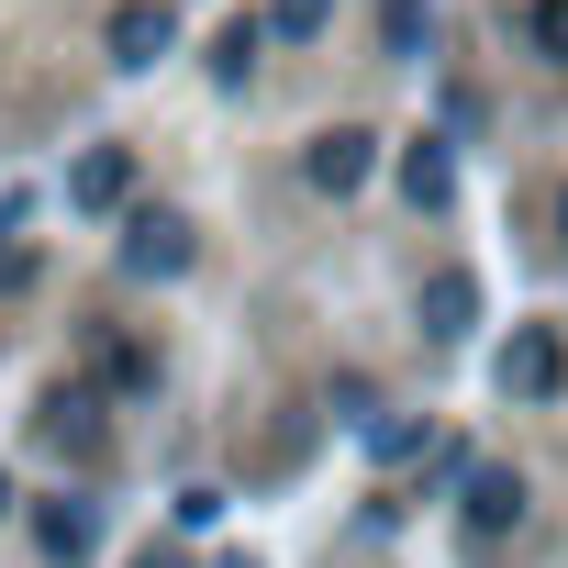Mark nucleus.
Instances as JSON below:
<instances>
[{"label": "nucleus", "instance_id": "nucleus-10", "mask_svg": "<svg viewBox=\"0 0 568 568\" xmlns=\"http://www.w3.org/2000/svg\"><path fill=\"white\" fill-rule=\"evenodd\" d=\"M524 45L546 68H568V0H524Z\"/></svg>", "mask_w": 568, "mask_h": 568}, {"label": "nucleus", "instance_id": "nucleus-6", "mask_svg": "<svg viewBox=\"0 0 568 568\" xmlns=\"http://www.w3.org/2000/svg\"><path fill=\"white\" fill-rule=\"evenodd\" d=\"M45 446L101 457V402H90V390H57V402H45Z\"/></svg>", "mask_w": 568, "mask_h": 568}, {"label": "nucleus", "instance_id": "nucleus-2", "mask_svg": "<svg viewBox=\"0 0 568 568\" xmlns=\"http://www.w3.org/2000/svg\"><path fill=\"white\" fill-rule=\"evenodd\" d=\"M168 45H179L168 0H123V12H112V68H156Z\"/></svg>", "mask_w": 568, "mask_h": 568}, {"label": "nucleus", "instance_id": "nucleus-17", "mask_svg": "<svg viewBox=\"0 0 568 568\" xmlns=\"http://www.w3.org/2000/svg\"><path fill=\"white\" fill-rule=\"evenodd\" d=\"M0 513H12V479H0Z\"/></svg>", "mask_w": 568, "mask_h": 568}, {"label": "nucleus", "instance_id": "nucleus-4", "mask_svg": "<svg viewBox=\"0 0 568 568\" xmlns=\"http://www.w3.org/2000/svg\"><path fill=\"white\" fill-rule=\"evenodd\" d=\"M468 324H479V278L468 267H435L424 278V335H468Z\"/></svg>", "mask_w": 568, "mask_h": 568}, {"label": "nucleus", "instance_id": "nucleus-16", "mask_svg": "<svg viewBox=\"0 0 568 568\" xmlns=\"http://www.w3.org/2000/svg\"><path fill=\"white\" fill-rule=\"evenodd\" d=\"M557 234H568V190H557Z\"/></svg>", "mask_w": 568, "mask_h": 568}, {"label": "nucleus", "instance_id": "nucleus-1", "mask_svg": "<svg viewBox=\"0 0 568 568\" xmlns=\"http://www.w3.org/2000/svg\"><path fill=\"white\" fill-rule=\"evenodd\" d=\"M557 379H568V346H557L546 324H524V335L501 346V390H513V402H546Z\"/></svg>", "mask_w": 568, "mask_h": 568}, {"label": "nucleus", "instance_id": "nucleus-8", "mask_svg": "<svg viewBox=\"0 0 568 568\" xmlns=\"http://www.w3.org/2000/svg\"><path fill=\"white\" fill-rule=\"evenodd\" d=\"M468 524H479V535L524 524V479H513V468H479V479H468Z\"/></svg>", "mask_w": 568, "mask_h": 568}, {"label": "nucleus", "instance_id": "nucleus-13", "mask_svg": "<svg viewBox=\"0 0 568 568\" xmlns=\"http://www.w3.org/2000/svg\"><path fill=\"white\" fill-rule=\"evenodd\" d=\"M324 23V0H278V34H313Z\"/></svg>", "mask_w": 568, "mask_h": 568}, {"label": "nucleus", "instance_id": "nucleus-11", "mask_svg": "<svg viewBox=\"0 0 568 568\" xmlns=\"http://www.w3.org/2000/svg\"><path fill=\"white\" fill-rule=\"evenodd\" d=\"M446 179H457V168H446V145H413V156H402V190H413L424 212L446 201Z\"/></svg>", "mask_w": 568, "mask_h": 568}, {"label": "nucleus", "instance_id": "nucleus-7", "mask_svg": "<svg viewBox=\"0 0 568 568\" xmlns=\"http://www.w3.org/2000/svg\"><path fill=\"white\" fill-rule=\"evenodd\" d=\"M302 168H313V190H357L368 179V134H313Z\"/></svg>", "mask_w": 568, "mask_h": 568}, {"label": "nucleus", "instance_id": "nucleus-15", "mask_svg": "<svg viewBox=\"0 0 568 568\" xmlns=\"http://www.w3.org/2000/svg\"><path fill=\"white\" fill-rule=\"evenodd\" d=\"M134 568H179V557H134Z\"/></svg>", "mask_w": 568, "mask_h": 568}, {"label": "nucleus", "instance_id": "nucleus-14", "mask_svg": "<svg viewBox=\"0 0 568 568\" xmlns=\"http://www.w3.org/2000/svg\"><path fill=\"white\" fill-rule=\"evenodd\" d=\"M23 278H34V256H23V245H0V291H23Z\"/></svg>", "mask_w": 568, "mask_h": 568}, {"label": "nucleus", "instance_id": "nucleus-9", "mask_svg": "<svg viewBox=\"0 0 568 568\" xmlns=\"http://www.w3.org/2000/svg\"><path fill=\"white\" fill-rule=\"evenodd\" d=\"M34 535H45V557H90V535H101V524H90V501H45V524H34Z\"/></svg>", "mask_w": 568, "mask_h": 568}, {"label": "nucleus", "instance_id": "nucleus-5", "mask_svg": "<svg viewBox=\"0 0 568 568\" xmlns=\"http://www.w3.org/2000/svg\"><path fill=\"white\" fill-rule=\"evenodd\" d=\"M123 190H134V156H123V145H90V156H79V179H68V201H79V212H112Z\"/></svg>", "mask_w": 568, "mask_h": 568}, {"label": "nucleus", "instance_id": "nucleus-3", "mask_svg": "<svg viewBox=\"0 0 568 568\" xmlns=\"http://www.w3.org/2000/svg\"><path fill=\"white\" fill-rule=\"evenodd\" d=\"M123 267H134V278H179V267H190V234H179L168 212H134V223H123Z\"/></svg>", "mask_w": 568, "mask_h": 568}, {"label": "nucleus", "instance_id": "nucleus-12", "mask_svg": "<svg viewBox=\"0 0 568 568\" xmlns=\"http://www.w3.org/2000/svg\"><path fill=\"white\" fill-rule=\"evenodd\" d=\"M101 379H112V390H145V379H156V357H145V346H123V335H112V346H101Z\"/></svg>", "mask_w": 568, "mask_h": 568}]
</instances>
